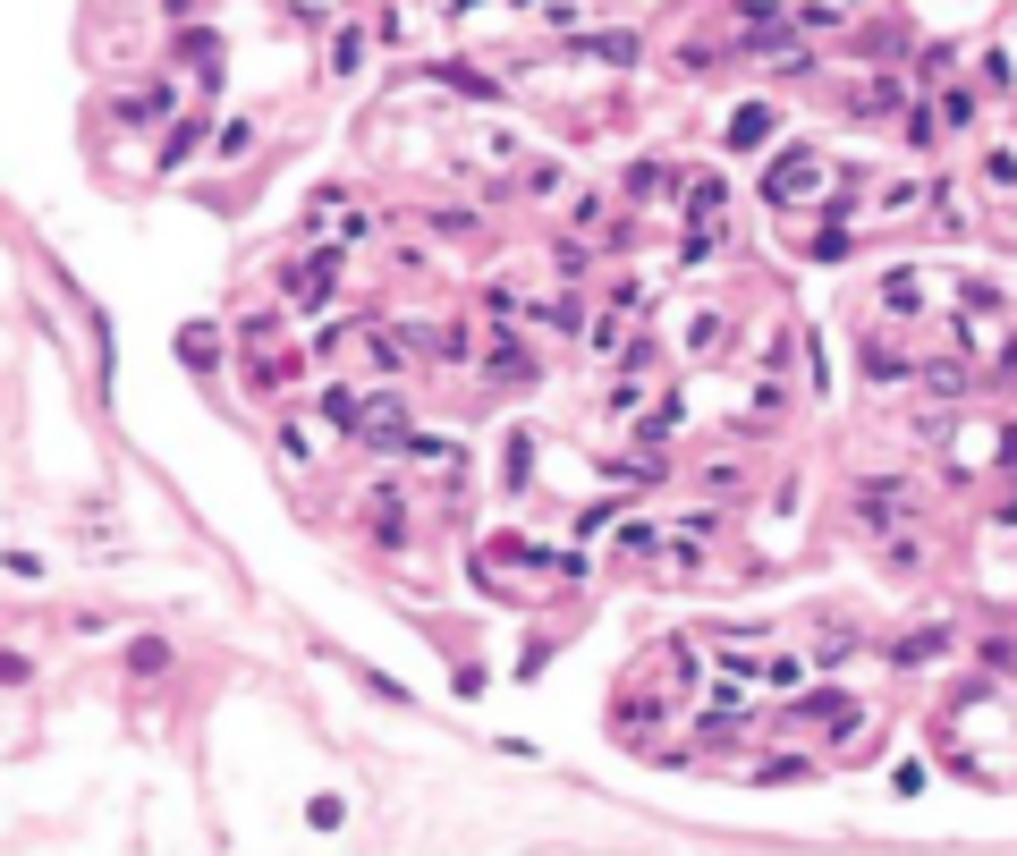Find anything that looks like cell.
<instances>
[{"instance_id":"6da1fadb","label":"cell","mask_w":1017,"mask_h":856,"mask_svg":"<svg viewBox=\"0 0 1017 856\" xmlns=\"http://www.w3.org/2000/svg\"><path fill=\"white\" fill-rule=\"evenodd\" d=\"M763 136H772V111H763V102H746V111L729 119V145H738V153H755Z\"/></svg>"},{"instance_id":"7a4b0ae2","label":"cell","mask_w":1017,"mask_h":856,"mask_svg":"<svg viewBox=\"0 0 1017 856\" xmlns=\"http://www.w3.org/2000/svg\"><path fill=\"white\" fill-rule=\"evenodd\" d=\"M178 356H187L195 373H212V365H221V340H212V331L195 323V331H178Z\"/></svg>"},{"instance_id":"3957f363","label":"cell","mask_w":1017,"mask_h":856,"mask_svg":"<svg viewBox=\"0 0 1017 856\" xmlns=\"http://www.w3.org/2000/svg\"><path fill=\"white\" fill-rule=\"evenodd\" d=\"M865 373H873V382H890V373H907V356L882 348V340H865Z\"/></svg>"}]
</instances>
